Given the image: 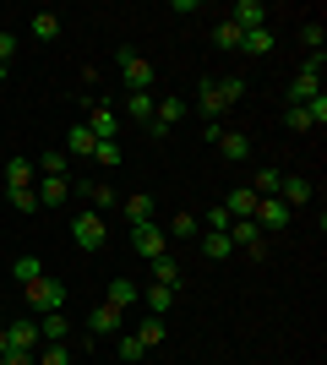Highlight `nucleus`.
<instances>
[{"mask_svg": "<svg viewBox=\"0 0 327 365\" xmlns=\"http://www.w3.org/2000/svg\"><path fill=\"white\" fill-rule=\"evenodd\" d=\"M213 88H218L224 104H240V98H246V82H240V76H213Z\"/></svg>", "mask_w": 327, "mask_h": 365, "instance_id": "e433bc0d", "label": "nucleus"}, {"mask_svg": "<svg viewBox=\"0 0 327 365\" xmlns=\"http://www.w3.org/2000/svg\"><path fill=\"white\" fill-rule=\"evenodd\" d=\"M28 300H33V311H38V317H49V311H66V284L61 278H33L28 284Z\"/></svg>", "mask_w": 327, "mask_h": 365, "instance_id": "423d86ee", "label": "nucleus"}, {"mask_svg": "<svg viewBox=\"0 0 327 365\" xmlns=\"http://www.w3.org/2000/svg\"><path fill=\"white\" fill-rule=\"evenodd\" d=\"M306 115H311V131H322L327 125V93H316L311 104H306Z\"/></svg>", "mask_w": 327, "mask_h": 365, "instance_id": "79ce46f5", "label": "nucleus"}, {"mask_svg": "<svg viewBox=\"0 0 327 365\" xmlns=\"http://www.w3.org/2000/svg\"><path fill=\"white\" fill-rule=\"evenodd\" d=\"M71 240H77V251H104V240H109V224H104V213L82 207V213L71 218Z\"/></svg>", "mask_w": 327, "mask_h": 365, "instance_id": "f03ea898", "label": "nucleus"}, {"mask_svg": "<svg viewBox=\"0 0 327 365\" xmlns=\"http://www.w3.org/2000/svg\"><path fill=\"white\" fill-rule=\"evenodd\" d=\"M120 207H125V218H131V224H153V218H158L153 191H125V197H120Z\"/></svg>", "mask_w": 327, "mask_h": 365, "instance_id": "ddd939ff", "label": "nucleus"}, {"mask_svg": "<svg viewBox=\"0 0 327 365\" xmlns=\"http://www.w3.org/2000/svg\"><path fill=\"white\" fill-rule=\"evenodd\" d=\"M6 71H11V66H0V82H6Z\"/></svg>", "mask_w": 327, "mask_h": 365, "instance_id": "de8ad7c7", "label": "nucleus"}, {"mask_svg": "<svg viewBox=\"0 0 327 365\" xmlns=\"http://www.w3.org/2000/svg\"><path fill=\"white\" fill-rule=\"evenodd\" d=\"M147 267H153V284H164V289H175V294H180L186 273H180V262H175V257H158V262H147Z\"/></svg>", "mask_w": 327, "mask_h": 365, "instance_id": "f3484780", "label": "nucleus"}, {"mask_svg": "<svg viewBox=\"0 0 327 365\" xmlns=\"http://www.w3.org/2000/svg\"><path fill=\"white\" fill-rule=\"evenodd\" d=\"M164 235H170V240H191V235H202V218L197 213H175L170 224H164Z\"/></svg>", "mask_w": 327, "mask_h": 365, "instance_id": "a878e982", "label": "nucleus"}, {"mask_svg": "<svg viewBox=\"0 0 327 365\" xmlns=\"http://www.w3.org/2000/svg\"><path fill=\"white\" fill-rule=\"evenodd\" d=\"M240 38H246V33L234 28L229 16H224V22H218V28H213V44H218V49H229V55H240Z\"/></svg>", "mask_w": 327, "mask_h": 365, "instance_id": "72a5a7b5", "label": "nucleus"}, {"mask_svg": "<svg viewBox=\"0 0 327 365\" xmlns=\"http://www.w3.org/2000/svg\"><path fill=\"white\" fill-rule=\"evenodd\" d=\"M229 22L240 33H256V28H267V22H273V11H267L262 0H234L229 6Z\"/></svg>", "mask_w": 327, "mask_h": 365, "instance_id": "6e6552de", "label": "nucleus"}, {"mask_svg": "<svg viewBox=\"0 0 327 365\" xmlns=\"http://www.w3.org/2000/svg\"><path fill=\"white\" fill-rule=\"evenodd\" d=\"M224 207H229V218H251V213H256V191H251V185H240V191H229V202H224Z\"/></svg>", "mask_w": 327, "mask_h": 365, "instance_id": "c85d7f7f", "label": "nucleus"}, {"mask_svg": "<svg viewBox=\"0 0 327 365\" xmlns=\"http://www.w3.org/2000/svg\"><path fill=\"white\" fill-rule=\"evenodd\" d=\"M240 55H273V28H256L240 38Z\"/></svg>", "mask_w": 327, "mask_h": 365, "instance_id": "f704fd0d", "label": "nucleus"}, {"mask_svg": "<svg viewBox=\"0 0 327 365\" xmlns=\"http://www.w3.org/2000/svg\"><path fill=\"white\" fill-rule=\"evenodd\" d=\"M213 148L224 153L229 164H246V158H251V137H246V131H224V137H218Z\"/></svg>", "mask_w": 327, "mask_h": 365, "instance_id": "2eb2a0df", "label": "nucleus"}, {"mask_svg": "<svg viewBox=\"0 0 327 365\" xmlns=\"http://www.w3.org/2000/svg\"><path fill=\"white\" fill-rule=\"evenodd\" d=\"M11 61H16V33L0 28V66H11Z\"/></svg>", "mask_w": 327, "mask_h": 365, "instance_id": "c03bdc74", "label": "nucleus"}, {"mask_svg": "<svg viewBox=\"0 0 327 365\" xmlns=\"http://www.w3.org/2000/svg\"><path fill=\"white\" fill-rule=\"evenodd\" d=\"M66 333H71L66 311H49V317H38V338H44V344H66Z\"/></svg>", "mask_w": 327, "mask_h": 365, "instance_id": "4be33fe9", "label": "nucleus"}, {"mask_svg": "<svg viewBox=\"0 0 327 365\" xmlns=\"http://www.w3.org/2000/svg\"><path fill=\"white\" fill-rule=\"evenodd\" d=\"M164 338H170V322H164V317H147V322L137 327V344H142V349H158Z\"/></svg>", "mask_w": 327, "mask_h": 365, "instance_id": "5701e85b", "label": "nucleus"}, {"mask_svg": "<svg viewBox=\"0 0 327 365\" xmlns=\"http://www.w3.org/2000/svg\"><path fill=\"white\" fill-rule=\"evenodd\" d=\"M115 61H120V76H125V93H153V61H142L137 49H120V55H115Z\"/></svg>", "mask_w": 327, "mask_h": 365, "instance_id": "20e7f679", "label": "nucleus"}, {"mask_svg": "<svg viewBox=\"0 0 327 365\" xmlns=\"http://www.w3.org/2000/svg\"><path fill=\"white\" fill-rule=\"evenodd\" d=\"M311 197H316V185L306 180V175H284V185H279V202L289 207V213H295V207H306Z\"/></svg>", "mask_w": 327, "mask_h": 365, "instance_id": "f8f14e48", "label": "nucleus"}, {"mask_svg": "<svg viewBox=\"0 0 327 365\" xmlns=\"http://www.w3.org/2000/svg\"><path fill=\"white\" fill-rule=\"evenodd\" d=\"M33 360H38V365H71V360H77V349H71V344H38Z\"/></svg>", "mask_w": 327, "mask_h": 365, "instance_id": "7c9ffc66", "label": "nucleus"}, {"mask_svg": "<svg viewBox=\"0 0 327 365\" xmlns=\"http://www.w3.org/2000/svg\"><path fill=\"white\" fill-rule=\"evenodd\" d=\"M88 131H93V142H120V109H109L104 98H88Z\"/></svg>", "mask_w": 327, "mask_h": 365, "instance_id": "39448f33", "label": "nucleus"}, {"mask_svg": "<svg viewBox=\"0 0 327 365\" xmlns=\"http://www.w3.org/2000/svg\"><path fill=\"white\" fill-rule=\"evenodd\" d=\"M6 349H11V338H6V322H0V354H6Z\"/></svg>", "mask_w": 327, "mask_h": 365, "instance_id": "49530a36", "label": "nucleus"}, {"mask_svg": "<svg viewBox=\"0 0 327 365\" xmlns=\"http://www.w3.org/2000/svg\"><path fill=\"white\" fill-rule=\"evenodd\" d=\"M6 185H38V169H33V158H6Z\"/></svg>", "mask_w": 327, "mask_h": 365, "instance_id": "412c9836", "label": "nucleus"}, {"mask_svg": "<svg viewBox=\"0 0 327 365\" xmlns=\"http://www.w3.org/2000/svg\"><path fill=\"white\" fill-rule=\"evenodd\" d=\"M279 185H284V175H279V169H273V164L251 175V191H256V197H279Z\"/></svg>", "mask_w": 327, "mask_h": 365, "instance_id": "2f4dec72", "label": "nucleus"}, {"mask_svg": "<svg viewBox=\"0 0 327 365\" xmlns=\"http://www.w3.org/2000/svg\"><path fill=\"white\" fill-rule=\"evenodd\" d=\"M153 120L175 131V125L186 120V98H158V104H153Z\"/></svg>", "mask_w": 327, "mask_h": 365, "instance_id": "b1692460", "label": "nucleus"}, {"mask_svg": "<svg viewBox=\"0 0 327 365\" xmlns=\"http://www.w3.org/2000/svg\"><path fill=\"white\" fill-rule=\"evenodd\" d=\"M33 191H38V207H66V202H71V180H66V175H38Z\"/></svg>", "mask_w": 327, "mask_h": 365, "instance_id": "9b49d317", "label": "nucleus"}, {"mask_svg": "<svg viewBox=\"0 0 327 365\" xmlns=\"http://www.w3.org/2000/svg\"><path fill=\"white\" fill-rule=\"evenodd\" d=\"M251 218H256V229H262V235H284L295 213H289L279 197H256V213H251Z\"/></svg>", "mask_w": 327, "mask_h": 365, "instance_id": "0eeeda50", "label": "nucleus"}, {"mask_svg": "<svg viewBox=\"0 0 327 365\" xmlns=\"http://www.w3.org/2000/svg\"><path fill=\"white\" fill-rule=\"evenodd\" d=\"M93 131H88V125H71V131H66V158H93Z\"/></svg>", "mask_w": 327, "mask_h": 365, "instance_id": "a211bd4d", "label": "nucleus"}, {"mask_svg": "<svg viewBox=\"0 0 327 365\" xmlns=\"http://www.w3.org/2000/svg\"><path fill=\"white\" fill-rule=\"evenodd\" d=\"M33 169H38V175H66L71 158H66V148H44L38 158H33Z\"/></svg>", "mask_w": 327, "mask_h": 365, "instance_id": "bb28decb", "label": "nucleus"}, {"mask_svg": "<svg viewBox=\"0 0 327 365\" xmlns=\"http://www.w3.org/2000/svg\"><path fill=\"white\" fill-rule=\"evenodd\" d=\"M0 365H38V360H33V349H6Z\"/></svg>", "mask_w": 327, "mask_h": 365, "instance_id": "a18cd8bd", "label": "nucleus"}, {"mask_svg": "<svg viewBox=\"0 0 327 365\" xmlns=\"http://www.w3.org/2000/svg\"><path fill=\"white\" fill-rule=\"evenodd\" d=\"M142 300H147V311H153V317H170V311H175V289H164V284H147V294H142Z\"/></svg>", "mask_w": 327, "mask_h": 365, "instance_id": "c756f323", "label": "nucleus"}, {"mask_svg": "<svg viewBox=\"0 0 327 365\" xmlns=\"http://www.w3.org/2000/svg\"><path fill=\"white\" fill-rule=\"evenodd\" d=\"M71 197H82L93 213H104V207H115V202H120V191H115V185H104V180H77V185H71Z\"/></svg>", "mask_w": 327, "mask_h": 365, "instance_id": "1a4fd4ad", "label": "nucleus"}, {"mask_svg": "<svg viewBox=\"0 0 327 365\" xmlns=\"http://www.w3.org/2000/svg\"><path fill=\"white\" fill-rule=\"evenodd\" d=\"M93 158H98L104 169H115V164L125 158V148H120V142H98V148H93Z\"/></svg>", "mask_w": 327, "mask_h": 365, "instance_id": "ea45409f", "label": "nucleus"}, {"mask_svg": "<svg viewBox=\"0 0 327 365\" xmlns=\"http://www.w3.org/2000/svg\"><path fill=\"white\" fill-rule=\"evenodd\" d=\"M11 278H16V284H22V289H28L33 278H44V262L33 257V251H22V257L11 262Z\"/></svg>", "mask_w": 327, "mask_h": 365, "instance_id": "393cba45", "label": "nucleus"}, {"mask_svg": "<svg viewBox=\"0 0 327 365\" xmlns=\"http://www.w3.org/2000/svg\"><path fill=\"white\" fill-rule=\"evenodd\" d=\"M322 38H327V28H322V16H316V22H300V44L311 49V55H322Z\"/></svg>", "mask_w": 327, "mask_h": 365, "instance_id": "4c0bfd02", "label": "nucleus"}, {"mask_svg": "<svg viewBox=\"0 0 327 365\" xmlns=\"http://www.w3.org/2000/svg\"><path fill=\"white\" fill-rule=\"evenodd\" d=\"M115 354H120V360H142V354H147V349H142V344H137V333H125L120 344H115Z\"/></svg>", "mask_w": 327, "mask_h": 365, "instance_id": "37998d69", "label": "nucleus"}, {"mask_svg": "<svg viewBox=\"0 0 327 365\" xmlns=\"http://www.w3.org/2000/svg\"><path fill=\"white\" fill-rule=\"evenodd\" d=\"M6 338H11V349H33V354H38V344H44V338H38V322H11Z\"/></svg>", "mask_w": 327, "mask_h": 365, "instance_id": "6ab92c4d", "label": "nucleus"}, {"mask_svg": "<svg viewBox=\"0 0 327 365\" xmlns=\"http://www.w3.org/2000/svg\"><path fill=\"white\" fill-rule=\"evenodd\" d=\"M153 93H125V109H120V120H137V125H147L153 120Z\"/></svg>", "mask_w": 327, "mask_h": 365, "instance_id": "dca6fc26", "label": "nucleus"}, {"mask_svg": "<svg viewBox=\"0 0 327 365\" xmlns=\"http://www.w3.org/2000/svg\"><path fill=\"white\" fill-rule=\"evenodd\" d=\"M120 322H125V311H115V305H93V317H88V338H93V349H98V338L120 333Z\"/></svg>", "mask_w": 327, "mask_h": 365, "instance_id": "9d476101", "label": "nucleus"}, {"mask_svg": "<svg viewBox=\"0 0 327 365\" xmlns=\"http://www.w3.org/2000/svg\"><path fill=\"white\" fill-rule=\"evenodd\" d=\"M197 109H202L207 120H218V115H224V109H229V104H224V98H218V88H213V76H207L202 88H197Z\"/></svg>", "mask_w": 327, "mask_h": 365, "instance_id": "cd10ccee", "label": "nucleus"}, {"mask_svg": "<svg viewBox=\"0 0 327 365\" xmlns=\"http://www.w3.org/2000/svg\"><path fill=\"white\" fill-rule=\"evenodd\" d=\"M6 202H11L16 213H38V191L33 185H6Z\"/></svg>", "mask_w": 327, "mask_h": 365, "instance_id": "473e14b6", "label": "nucleus"}, {"mask_svg": "<svg viewBox=\"0 0 327 365\" xmlns=\"http://www.w3.org/2000/svg\"><path fill=\"white\" fill-rule=\"evenodd\" d=\"M322 71H327L322 55H306L300 71H295V82H289V104H311L316 93H322Z\"/></svg>", "mask_w": 327, "mask_h": 365, "instance_id": "f257e3e1", "label": "nucleus"}, {"mask_svg": "<svg viewBox=\"0 0 327 365\" xmlns=\"http://www.w3.org/2000/svg\"><path fill=\"white\" fill-rule=\"evenodd\" d=\"M137 300H142V284H131V278H109L104 284V305H115V311H131Z\"/></svg>", "mask_w": 327, "mask_h": 365, "instance_id": "4468645a", "label": "nucleus"}, {"mask_svg": "<svg viewBox=\"0 0 327 365\" xmlns=\"http://www.w3.org/2000/svg\"><path fill=\"white\" fill-rule=\"evenodd\" d=\"M229 251H234L229 235H202V257L207 262H229Z\"/></svg>", "mask_w": 327, "mask_h": 365, "instance_id": "c9c22d12", "label": "nucleus"}, {"mask_svg": "<svg viewBox=\"0 0 327 365\" xmlns=\"http://www.w3.org/2000/svg\"><path fill=\"white\" fill-rule=\"evenodd\" d=\"M28 33L38 38V44H55V38H61V16H55V11H33Z\"/></svg>", "mask_w": 327, "mask_h": 365, "instance_id": "aec40b11", "label": "nucleus"}, {"mask_svg": "<svg viewBox=\"0 0 327 365\" xmlns=\"http://www.w3.org/2000/svg\"><path fill=\"white\" fill-rule=\"evenodd\" d=\"M202 224H207V235H229V224H234V218H229V207L218 202V207H207V218H202Z\"/></svg>", "mask_w": 327, "mask_h": 365, "instance_id": "58836bf2", "label": "nucleus"}, {"mask_svg": "<svg viewBox=\"0 0 327 365\" xmlns=\"http://www.w3.org/2000/svg\"><path fill=\"white\" fill-rule=\"evenodd\" d=\"M284 125H289V131H311V115H306V104H289V109H284Z\"/></svg>", "mask_w": 327, "mask_h": 365, "instance_id": "a19ab883", "label": "nucleus"}, {"mask_svg": "<svg viewBox=\"0 0 327 365\" xmlns=\"http://www.w3.org/2000/svg\"><path fill=\"white\" fill-rule=\"evenodd\" d=\"M131 251H137L142 262H158V257H170V235H164V224H131Z\"/></svg>", "mask_w": 327, "mask_h": 365, "instance_id": "7ed1b4c3", "label": "nucleus"}]
</instances>
